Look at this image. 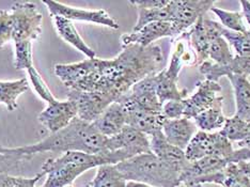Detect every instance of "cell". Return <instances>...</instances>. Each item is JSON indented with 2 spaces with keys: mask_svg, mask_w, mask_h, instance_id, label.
<instances>
[{
  "mask_svg": "<svg viewBox=\"0 0 250 187\" xmlns=\"http://www.w3.org/2000/svg\"><path fill=\"white\" fill-rule=\"evenodd\" d=\"M163 61L164 54L158 45L147 47L127 45L116 58H96L95 71L73 90L101 91L117 102L127 94L135 83L160 72Z\"/></svg>",
  "mask_w": 250,
  "mask_h": 187,
  "instance_id": "1",
  "label": "cell"
},
{
  "mask_svg": "<svg viewBox=\"0 0 250 187\" xmlns=\"http://www.w3.org/2000/svg\"><path fill=\"white\" fill-rule=\"evenodd\" d=\"M107 137L102 135L92 123L82 120L78 117L64 128L56 133H50L46 138L35 145L18 148H10L13 153L32 157L38 153L79 151L91 154L106 153Z\"/></svg>",
  "mask_w": 250,
  "mask_h": 187,
  "instance_id": "2",
  "label": "cell"
},
{
  "mask_svg": "<svg viewBox=\"0 0 250 187\" xmlns=\"http://www.w3.org/2000/svg\"><path fill=\"white\" fill-rule=\"evenodd\" d=\"M116 152L91 154L79 151L65 152L59 157L47 158L42 165L46 181L42 187L71 186L79 175L103 165H117L121 157Z\"/></svg>",
  "mask_w": 250,
  "mask_h": 187,
  "instance_id": "3",
  "label": "cell"
},
{
  "mask_svg": "<svg viewBox=\"0 0 250 187\" xmlns=\"http://www.w3.org/2000/svg\"><path fill=\"white\" fill-rule=\"evenodd\" d=\"M125 180L152 187H179L180 174L166 165L154 153H144L117 164Z\"/></svg>",
  "mask_w": 250,
  "mask_h": 187,
  "instance_id": "4",
  "label": "cell"
},
{
  "mask_svg": "<svg viewBox=\"0 0 250 187\" xmlns=\"http://www.w3.org/2000/svg\"><path fill=\"white\" fill-rule=\"evenodd\" d=\"M188 41L182 35L175 42L174 49L169 65L155 74L156 93L160 102L164 105L170 101H181L187 99L188 91L180 89L178 86L179 75L185 65H198L195 53L188 49Z\"/></svg>",
  "mask_w": 250,
  "mask_h": 187,
  "instance_id": "5",
  "label": "cell"
},
{
  "mask_svg": "<svg viewBox=\"0 0 250 187\" xmlns=\"http://www.w3.org/2000/svg\"><path fill=\"white\" fill-rule=\"evenodd\" d=\"M13 15L12 42L33 43L42 33L43 16L36 3L31 1H18L11 8Z\"/></svg>",
  "mask_w": 250,
  "mask_h": 187,
  "instance_id": "6",
  "label": "cell"
},
{
  "mask_svg": "<svg viewBox=\"0 0 250 187\" xmlns=\"http://www.w3.org/2000/svg\"><path fill=\"white\" fill-rule=\"evenodd\" d=\"M231 164L229 158L219 155H209L190 162L188 167L181 174V184H221L225 177V169Z\"/></svg>",
  "mask_w": 250,
  "mask_h": 187,
  "instance_id": "7",
  "label": "cell"
},
{
  "mask_svg": "<svg viewBox=\"0 0 250 187\" xmlns=\"http://www.w3.org/2000/svg\"><path fill=\"white\" fill-rule=\"evenodd\" d=\"M233 152L234 149L232 143L220 132L198 131L185 149V155L189 162H195L209 155L224 156L231 161Z\"/></svg>",
  "mask_w": 250,
  "mask_h": 187,
  "instance_id": "8",
  "label": "cell"
},
{
  "mask_svg": "<svg viewBox=\"0 0 250 187\" xmlns=\"http://www.w3.org/2000/svg\"><path fill=\"white\" fill-rule=\"evenodd\" d=\"M215 5L214 0H170L174 38L183 35Z\"/></svg>",
  "mask_w": 250,
  "mask_h": 187,
  "instance_id": "9",
  "label": "cell"
},
{
  "mask_svg": "<svg viewBox=\"0 0 250 187\" xmlns=\"http://www.w3.org/2000/svg\"><path fill=\"white\" fill-rule=\"evenodd\" d=\"M43 4L46 5L49 14L53 16H61L71 21H88L105 26L111 29H119V22L106 12L105 10H86L67 5L62 2L53 1V0H43Z\"/></svg>",
  "mask_w": 250,
  "mask_h": 187,
  "instance_id": "10",
  "label": "cell"
},
{
  "mask_svg": "<svg viewBox=\"0 0 250 187\" xmlns=\"http://www.w3.org/2000/svg\"><path fill=\"white\" fill-rule=\"evenodd\" d=\"M117 102L122 105L125 111L126 125L136 128L149 137L163 129L164 123L167 120L163 112H151L140 108L128 98L127 94L122 96Z\"/></svg>",
  "mask_w": 250,
  "mask_h": 187,
  "instance_id": "11",
  "label": "cell"
},
{
  "mask_svg": "<svg viewBox=\"0 0 250 187\" xmlns=\"http://www.w3.org/2000/svg\"><path fill=\"white\" fill-rule=\"evenodd\" d=\"M117 151L124 153L128 160L139 154L149 153L151 152L149 136L132 126L125 125L120 133L107 138L106 153Z\"/></svg>",
  "mask_w": 250,
  "mask_h": 187,
  "instance_id": "12",
  "label": "cell"
},
{
  "mask_svg": "<svg viewBox=\"0 0 250 187\" xmlns=\"http://www.w3.org/2000/svg\"><path fill=\"white\" fill-rule=\"evenodd\" d=\"M67 100L76 105L77 117L89 123L94 122L108 106L115 103L109 96L101 91L69 90Z\"/></svg>",
  "mask_w": 250,
  "mask_h": 187,
  "instance_id": "13",
  "label": "cell"
},
{
  "mask_svg": "<svg viewBox=\"0 0 250 187\" xmlns=\"http://www.w3.org/2000/svg\"><path fill=\"white\" fill-rule=\"evenodd\" d=\"M76 117L77 108L74 102L70 100L59 101L56 99L52 103L47 104V107L40 113L38 119L39 122L50 133H56L69 125L73 119Z\"/></svg>",
  "mask_w": 250,
  "mask_h": 187,
  "instance_id": "14",
  "label": "cell"
},
{
  "mask_svg": "<svg viewBox=\"0 0 250 187\" xmlns=\"http://www.w3.org/2000/svg\"><path fill=\"white\" fill-rule=\"evenodd\" d=\"M149 138L151 152L154 153L160 160L172 168L174 171H177L181 177V174L185 171L190 163L186 158L185 151L169 144L162 131L153 134Z\"/></svg>",
  "mask_w": 250,
  "mask_h": 187,
  "instance_id": "15",
  "label": "cell"
},
{
  "mask_svg": "<svg viewBox=\"0 0 250 187\" xmlns=\"http://www.w3.org/2000/svg\"><path fill=\"white\" fill-rule=\"evenodd\" d=\"M220 91L221 87L218 83L208 81V79L198 83L195 93L184 100L185 110L183 117L191 120L201 112L208 109L218 96L217 93Z\"/></svg>",
  "mask_w": 250,
  "mask_h": 187,
  "instance_id": "16",
  "label": "cell"
},
{
  "mask_svg": "<svg viewBox=\"0 0 250 187\" xmlns=\"http://www.w3.org/2000/svg\"><path fill=\"white\" fill-rule=\"evenodd\" d=\"M162 38H174V32L171 22L169 21H155L147 24L138 31L124 33L121 37L122 46L127 45H139L147 47L153 45L155 41Z\"/></svg>",
  "mask_w": 250,
  "mask_h": 187,
  "instance_id": "17",
  "label": "cell"
},
{
  "mask_svg": "<svg viewBox=\"0 0 250 187\" xmlns=\"http://www.w3.org/2000/svg\"><path fill=\"white\" fill-rule=\"evenodd\" d=\"M199 70L208 81L215 83H218L220 78L228 77L230 75H238L248 78L250 76V58L236 55L227 64H216L208 60L199 65Z\"/></svg>",
  "mask_w": 250,
  "mask_h": 187,
  "instance_id": "18",
  "label": "cell"
},
{
  "mask_svg": "<svg viewBox=\"0 0 250 187\" xmlns=\"http://www.w3.org/2000/svg\"><path fill=\"white\" fill-rule=\"evenodd\" d=\"M204 26L209 39L208 61L216 64H227L234 58L228 41L223 37L224 27L219 22L204 19Z\"/></svg>",
  "mask_w": 250,
  "mask_h": 187,
  "instance_id": "19",
  "label": "cell"
},
{
  "mask_svg": "<svg viewBox=\"0 0 250 187\" xmlns=\"http://www.w3.org/2000/svg\"><path fill=\"white\" fill-rule=\"evenodd\" d=\"M127 95L140 108L151 112H163V104L156 93L155 74L135 83Z\"/></svg>",
  "mask_w": 250,
  "mask_h": 187,
  "instance_id": "20",
  "label": "cell"
},
{
  "mask_svg": "<svg viewBox=\"0 0 250 187\" xmlns=\"http://www.w3.org/2000/svg\"><path fill=\"white\" fill-rule=\"evenodd\" d=\"M96 67V58L84 59L76 63L56 64L54 72L61 83L69 90L77 88L79 84L92 74Z\"/></svg>",
  "mask_w": 250,
  "mask_h": 187,
  "instance_id": "21",
  "label": "cell"
},
{
  "mask_svg": "<svg viewBox=\"0 0 250 187\" xmlns=\"http://www.w3.org/2000/svg\"><path fill=\"white\" fill-rule=\"evenodd\" d=\"M162 132L169 144L185 151L198 131L194 121L182 117L179 119H167Z\"/></svg>",
  "mask_w": 250,
  "mask_h": 187,
  "instance_id": "22",
  "label": "cell"
},
{
  "mask_svg": "<svg viewBox=\"0 0 250 187\" xmlns=\"http://www.w3.org/2000/svg\"><path fill=\"white\" fill-rule=\"evenodd\" d=\"M92 124L107 138L119 134L126 125V117H125V111L122 105L119 102L112 103L94 122H92Z\"/></svg>",
  "mask_w": 250,
  "mask_h": 187,
  "instance_id": "23",
  "label": "cell"
},
{
  "mask_svg": "<svg viewBox=\"0 0 250 187\" xmlns=\"http://www.w3.org/2000/svg\"><path fill=\"white\" fill-rule=\"evenodd\" d=\"M53 20L56 30L62 40H64L66 43L72 45L74 48L83 53L88 59L96 58L95 52L83 41L79 32L77 31L76 27L74 26L73 21L61 18V16H53Z\"/></svg>",
  "mask_w": 250,
  "mask_h": 187,
  "instance_id": "24",
  "label": "cell"
},
{
  "mask_svg": "<svg viewBox=\"0 0 250 187\" xmlns=\"http://www.w3.org/2000/svg\"><path fill=\"white\" fill-rule=\"evenodd\" d=\"M204 19L206 16H202L188 31L183 33V36L188 41V44L194 49L198 65H201L203 62L208 60L209 39L206 30V26H204Z\"/></svg>",
  "mask_w": 250,
  "mask_h": 187,
  "instance_id": "25",
  "label": "cell"
},
{
  "mask_svg": "<svg viewBox=\"0 0 250 187\" xmlns=\"http://www.w3.org/2000/svg\"><path fill=\"white\" fill-rule=\"evenodd\" d=\"M224 100V96L218 95L208 109L201 112L194 119V122L197 127L200 128V131L211 133L215 129L223 128L227 120L223 110Z\"/></svg>",
  "mask_w": 250,
  "mask_h": 187,
  "instance_id": "26",
  "label": "cell"
},
{
  "mask_svg": "<svg viewBox=\"0 0 250 187\" xmlns=\"http://www.w3.org/2000/svg\"><path fill=\"white\" fill-rule=\"evenodd\" d=\"M230 81L235 95V115L250 123V82L247 77L230 75Z\"/></svg>",
  "mask_w": 250,
  "mask_h": 187,
  "instance_id": "27",
  "label": "cell"
},
{
  "mask_svg": "<svg viewBox=\"0 0 250 187\" xmlns=\"http://www.w3.org/2000/svg\"><path fill=\"white\" fill-rule=\"evenodd\" d=\"M28 89H29V83L26 78L11 82L0 81V104L7 107L8 110L14 111L19 107V98Z\"/></svg>",
  "mask_w": 250,
  "mask_h": 187,
  "instance_id": "28",
  "label": "cell"
},
{
  "mask_svg": "<svg viewBox=\"0 0 250 187\" xmlns=\"http://www.w3.org/2000/svg\"><path fill=\"white\" fill-rule=\"evenodd\" d=\"M126 183L116 165H103L98 168L94 179L87 187H126Z\"/></svg>",
  "mask_w": 250,
  "mask_h": 187,
  "instance_id": "29",
  "label": "cell"
},
{
  "mask_svg": "<svg viewBox=\"0 0 250 187\" xmlns=\"http://www.w3.org/2000/svg\"><path fill=\"white\" fill-rule=\"evenodd\" d=\"M231 143H241L250 134V123L234 115L227 118L225 125L219 131Z\"/></svg>",
  "mask_w": 250,
  "mask_h": 187,
  "instance_id": "30",
  "label": "cell"
},
{
  "mask_svg": "<svg viewBox=\"0 0 250 187\" xmlns=\"http://www.w3.org/2000/svg\"><path fill=\"white\" fill-rule=\"evenodd\" d=\"M211 11L219 19L221 26L226 28V29L233 32H245L249 30L246 25L245 19H244V16L240 11L233 12V11H227L217 8L215 5L211 9Z\"/></svg>",
  "mask_w": 250,
  "mask_h": 187,
  "instance_id": "31",
  "label": "cell"
},
{
  "mask_svg": "<svg viewBox=\"0 0 250 187\" xmlns=\"http://www.w3.org/2000/svg\"><path fill=\"white\" fill-rule=\"evenodd\" d=\"M138 20L134 26L133 31H138L147 24L155 21H171V10L170 1L164 8L160 9H141L138 8Z\"/></svg>",
  "mask_w": 250,
  "mask_h": 187,
  "instance_id": "32",
  "label": "cell"
},
{
  "mask_svg": "<svg viewBox=\"0 0 250 187\" xmlns=\"http://www.w3.org/2000/svg\"><path fill=\"white\" fill-rule=\"evenodd\" d=\"M31 157L20 155L13 153L7 146L0 145V173L11 174L12 172H20L26 162Z\"/></svg>",
  "mask_w": 250,
  "mask_h": 187,
  "instance_id": "33",
  "label": "cell"
},
{
  "mask_svg": "<svg viewBox=\"0 0 250 187\" xmlns=\"http://www.w3.org/2000/svg\"><path fill=\"white\" fill-rule=\"evenodd\" d=\"M223 37L228 41L236 55L250 58V30L245 32H233L224 28Z\"/></svg>",
  "mask_w": 250,
  "mask_h": 187,
  "instance_id": "34",
  "label": "cell"
},
{
  "mask_svg": "<svg viewBox=\"0 0 250 187\" xmlns=\"http://www.w3.org/2000/svg\"><path fill=\"white\" fill-rule=\"evenodd\" d=\"M14 66L18 70L28 71L33 66L32 61V43L14 44Z\"/></svg>",
  "mask_w": 250,
  "mask_h": 187,
  "instance_id": "35",
  "label": "cell"
},
{
  "mask_svg": "<svg viewBox=\"0 0 250 187\" xmlns=\"http://www.w3.org/2000/svg\"><path fill=\"white\" fill-rule=\"evenodd\" d=\"M27 73L28 75H29V78L32 83L33 89H35V91L37 92V94L40 96V98L46 102L47 104L54 102L56 98L53 95V93L50 92L46 83L44 82V79L42 78L41 75H40V73L36 70V67L35 66L30 67V69L27 71Z\"/></svg>",
  "mask_w": 250,
  "mask_h": 187,
  "instance_id": "36",
  "label": "cell"
},
{
  "mask_svg": "<svg viewBox=\"0 0 250 187\" xmlns=\"http://www.w3.org/2000/svg\"><path fill=\"white\" fill-rule=\"evenodd\" d=\"M43 175L45 174L41 172L33 178H24L16 177V175L12 174L0 173V187H36V184Z\"/></svg>",
  "mask_w": 250,
  "mask_h": 187,
  "instance_id": "37",
  "label": "cell"
},
{
  "mask_svg": "<svg viewBox=\"0 0 250 187\" xmlns=\"http://www.w3.org/2000/svg\"><path fill=\"white\" fill-rule=\"evenodd\" d=\"M13 15L11 11L1 10L0 11V49L4 45L12 42L13 35Z\"/></svg>",
  "mask_w": 250,
  "mask_h": 187,
  "instance_id": "38",
  "label": "cell"
},
{
  "mask_svg": "<svg viewBox=\"0 0 250 187\" xmlns=\"http://www.w3.org/2000/svg\"><path fill=\"white\" fill-rule=\"evenodd\" d=\"M230 171L240 179L247 187H250V161L231 163L227 166Z\"/></svg>",
  "mask_w": 250,
  "mask_h": 187,
  "instance_id": "39",
  "label": "cell"
},
{
  "mask_svg": "<svg viewBox=\"0 0 250 187\" xmlns=\"http://www.w3.org/2000/svg\"><path fill=\"white\" fill-rule=\"evenodd\" d=\"M184 100L170 101L163 105V115L166 119H179L184 116Z\"/></svg>",
  "mask_w": 250,
  "mask_h": 187,
  "instance_id": "40",
  "label": "cell"
},
{
  "mask_svg": "<svg viewBox=\"0 0 250 187\" xmlns=\"http://www.w3.org/2000/svg\"><path fill=\"white\" fill-rule=\"evenodd\" d=\"M169 1L170 0H133L129 3L135 5L136 9H160L166 7Z\"/></svg>",
  "mask_w": 250,
  "mask_h": 187,
  "instance_id": "41",
  "label": "cell"
},
{
  "mask_svg": "<svg viewBox=\"0 0 250 187\" xmlns=\"http://www.w3.org/2000/svg\"><path fill=\"white\" fill-rule=\"evenodd\" d=\"M221 187H247L242 181L235 177L228 168L225 169V177L223 182L220 184Z\"/></svg>",
  "mask_w": 250,
  "mask_h": 187,
  "instance_id": "42",
  "label": "cell"
},
{
  "mask_svg": "<svg viewBox=\"0 0 250 187\" xmlns=\"http://www.w3.org/2000/svg\"><path fill=\"white\" fill-rule=\"evenodd\" d=\"M240 4H241V8H242L241 12L244 16V19H245L246 22L250 27V1H247V0H242Z\"/></svg>",
  "mask_w": 250,
  "mask_h": 187,
  "instance_id": "43",
  "label": "cell"
},
{
  "mask_svg": "<svg viewBox=\"0 0 250 187\" xmlns=\"http://www.w3.org/2000/svg\"><path fill=\"white\" fill-rule=\"evenodd\" d=\"M238 145H240V148H245L250 151V134L248 135V137L246 139H244L241 143H238Z\"/></svg>",
  "mask_w": 250,
  "mask_h": 187,
  "instance_id": "44",
  "label": "cell"
},
{
  "mask_svg": "<svg viewBox=\"0 0 250 187\" xmlns=\"http://www.w3.org/2000/svg\"><path fill=\"white\" fill-rule=\"evenodd\" d=\"M126 187H152V186L144 184V183L133 182V181H128V182L126 183Z\"/></svg>",
  "mask_w": 250,
  "mask_h": 187,
  "instance_id": "45",
  "label": "cell"
},
{
  "mask_svg": "<svg viewBox=\"0 0 250 187\" xmlns=\"http://www.w3.org/2000/svg\"><path fill=\"white\" fill-rule=\"evenodd\" d=\"M179 187H208V185H203V184H185V183H182Z\"/></svg>",
  "mask_w": 250,
  "mask_h": 187,
  "instance_id": "46",
  "label": "cell"
},
{
  "mask_svg": "<svg viewBox=\"0 0 250 187\" xmlns=\"http://www.w3.org/2000/svg\"><path fill=\"white\" fill-rule=\"evenodd\" d=\"M208 187H221L219 185H214V184H208Z\"/></svg>",
  "mask_w": 250,
  "mask_h": 187,
  "instance_id": "47",
  "label": "cell"
},
{
  "mask_svg": "<svg viewBox=\"0 0 250 187\" xmlns=\"http://www.w3.org/2000/svg\"><path fill=\"white\" fill-rule=\"evenodd\" d=\"M249 161H250V157H249Z\"/></svg>",
  "mask_w": 250,
  "mask_h": 187,
  "instance_id": "48",
  "label": "cell"
}]
</instances>
